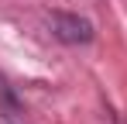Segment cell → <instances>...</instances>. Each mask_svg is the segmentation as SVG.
Returning a JSON list of instances; mask_svg holds the SVG:
<instances>
[{
	"label": "cell",
	"mask_w": 127,
	"mask_h": 124,
	"mask_svg": "<svg viewBox=\"0 0 127 124\" xmlns=\"http://www.w3.org/2000/svg\"><path fill=\"white\" fill-rule=\"evenodd\" d=\"M0 114H7V117H21V114H24L17 90H14L10 83L3 79V76H0Z\"/></svg>",
	"instance_id": "2"
},
{
	"label": "cell",
	"mask_w": 127,
	"mask_h": 124,
	"mask_svg": "<svg viewBox=\"0 0 127 124\" xmlns=\"http://www.w3.org/2000/svg\"><path fill=\"white\" fill-rule=\"evenodd\" d=\"M48 28H52V35L62 41V45H89V41L96 38L93 24L86 17L65 14V10H52V14H48Z\"/></svg>",
	"instance_id": "1"
},
{
	"label": "cell",
	"mask_w": 127,
	"mask_h": 124,
	"mask_svg": "<svg viewBox=\"0 0 127 124\" xmlns=\"http://www.w3.org/2000/svg\"><path fill=\"white\" fill-rule=\"evenodd\" d=\"M0 124H24V117H7V114H0Z\"/></svg>",
	"instance_id": "3"
}]
</instances>
